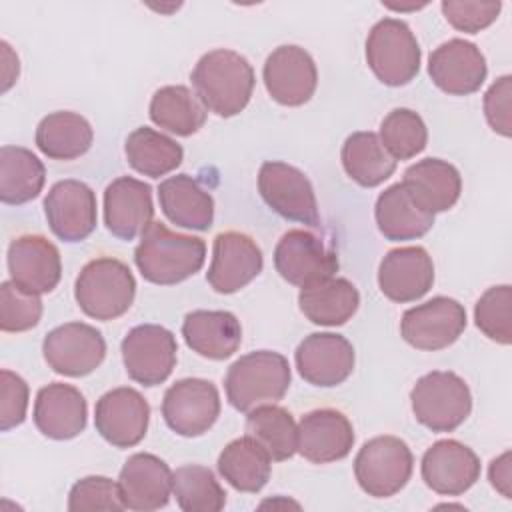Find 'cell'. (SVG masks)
<instances>
[{"instance_id": "1", "label": "cell", "mask_w": 512, "mask_h": 512, "mask_svg": "<svg viewBox=\"0 0 512 512\" xmlns=\"http://www.w3.org/2000/svg\"><path fill=\"white\" fill-rule=\"evenodd\" d=\"M196 96L220 118L240 114L254 90V70L250 62L228 48L206 52L190 74Z\"/></svg>"}, {"instance_id": "2", "label": "cell", "mask_w": 512, "mask_h": 512, "mask_svg": "<svg viewBox=\"0 0 512 512\" xmlns=\"http://www.w3.org/2000/svg\"><path fill=\"white\" fill-rule=\"evenodd\" d=\"M206 258V244L198 236L172 232L162 222H150L140 234L134 262L144 280L160 286L178 284L194 276Z\"/></svg>"}, {"instance_id": "3", "label": "cell", "mask_w": 512, "mask_h": 512, "mask_svg": "<svg viewBox=\"0 0 512 512\" xmlns=\"http://www.w3.org/2000/svg\"><path fill=\"white\" fill-rule=\"evenodd\" d=\"M290 380V364L280 352L254 350L228 368L224 388L232 408L248 414L258 406L282 400Z\"/></svg>"}, {"instance_id": "4", "label": "cell", "mask_w": 512, "mask_h": 512, "mask_svg": "<svg viewBox=\"0 0 512 512\" xmlns=\"http://www.w3.org/2000/svg\"><path fill=\"white\" fill-rule=\"evenodd\" d=\"M136 296L132 270L118 258H94L80 270L74 298L80 310L94 320H114L126 314Z\"/></svg>"}, {"instance_id": "5", "label": "cell", "mask_w": 512, "mask_h": 512, "mask_svg": "<svg viewBox=\"0 0 512 512\" xmlns=\"http://www.w3.org/2000/svg\"><path fill=\"white\" fill-rule=\"evenodd\" d=\"M410 404L422 426L432 432H452L470 416L472 394L456 372L434 370L416 380Z\"/></svg>"}, {"instance_id": "6", "label": "cell", "mask_w": 512, "mask_h": 512, "mask_svg": "<svg viewBox=\"0 0 512 512\" xmlns=\"http://www.w3.org/2000/svg\"><path fill=\"white\" fill-rule=\"evenodd\" d=\"M420 46L410 26L398 18L378 20L366 38V62L386 86H404L420 70Z\"/></svg>"}, {"instance_id": "7", "label": "cell", "mask_w": 512, "mask_h": 512, "mask_svg": "<svg viewBox=\"0 0 512 512\" xmlns=\"http://www.w3.org/2000/svg\"><path fill=\"white\" fill-rule=\"evenodd\" d=\"M414 458L398 436H376L362 444L354 458V476L360 488L374 498H390L412 476Z\"/></svg>"}, {"instance_id": "8", "label": "cell", "mask_w": 512, "mask_h": 512, "mask_svg": "<svg viewBox=\"0 0 512 512\" xmlns=\"http://www.w3.org/2000/svg\"><path fill=\"white\" fill-rule=\"evenodd\" d=\"M258 192L282 218L310 228L320 226L314 188L306 174L296 166L278 160L264 162L258 172Z\"/></svg>"}, {"instance_id": "9", "label": "cell", "mask_w": 512, "mask_h": 512, "mask_svg": "<svg viewBox=\"0 0 512 512\" xmlns=\"http://www.w3.org/2000/svg\"><path fill=\"white\" fill-rule=\"evenodd\" d=\"M162 416L168 428L184 438L206 434L220 416V394L204 378L176 380L162 398Z\"/></svg>"}, {"instance_id": "10", "label": "cell", "mask_w": 512, "mask_h": 512, "mask_svg": "<svg viewBox=\"0 0 512 512\" xmlns=\"http://www.w3.org/2000/svg\"><path fill=\"white\" fill-rule=\"evenodd\" d=\"M126 374L142 386H158L168 380L176 366L178 344L174 334L158 324L134 326L122 340Z\"/></svg>"}, {"instance_id": "11", "label": "cell", "mask_w": 512, "mask_h": 512, "mask_svg": "<svg viewBox=\"0 0 512 512\" xmlns=\"http://www.w3.org/2000/svg\"><path fill=\"white\" fill-rule=\"evenodd\" d=\"M42 354L56 374L82 378L102 364L106 340L102 332L90 324L66 322L44 336Z\"/></svg>"}, {"instance_id": "12", "label": "cell", "mask_w": 512, "mask_h": 512, "mask_svg": "<svg viewBox=\"0 0 512 512\" xmlns=\"http://www.w3.org/2000/svg\"><path fill=\"white\" fill-rule=\"evenodd\" d=\"M466 328L464 306L448 296L412 306L402 314L400 334L416 350H442L454 344Z\"/></svg>"}, {"instance_id": "13", "label": "cell", "mask_w": 512, "mask_h": 512, "mask_svg": "<svg viewBox=\"0 0 512 512\" xmlns=\"http://www.w3.org/2000/svg\"><path fill=\"white\" fill-rule=\"evenodd\" d=\"M274 268L286 282L304 288L334 276L338 256L320 236L304 228H294L278 240L274 248Z\"/></svg>"}, {"instance_id": "14", "label": "cell", "mask_w": 512, "mask_h": 512, "mask_svg": "<svg viewBox=\"0 0 512 512\" xmlns=\"http://www.w3.org/2000/svg\"><path fill=\"white\" fill-rule=\"evenodd\" d=\"M150 404L128 386H120L102 394L94 408V426L98 434L116 448L136 446L148 430Z\"/></svg>"}, {"instance_id": "15", "label": "cell", "mask_w": 512, "mask_h": 512, "mask_svg": "<svg viewBox=\"0 0 512 512\" xmlns=\"http://www.w3.org/2000/svg\"><path fill=\"white\" fill-rule=\"evenodd\" d=\"M262 78L272 100L282 106H302L314 96L318 70L304 48L284 44L268 54Z\"/></svg>"}, {"instance_id": "16", "label": "cell", "mask_w": 512, "mask_h": 512, "mask_svg": "<svg viewBox=\"0 0 512 512\" xmlns=\"http://www.w3.org/2000/svg\"><path fill=\"white\" fill-rule=\"evenodd\" d=\"M264 266L262 250L242 232L226 230L214 238L206 280L218 294H234L250 284Z\"/></svg>"}, {"instance_id": "17", "label": "cell", "mask_w": 512, "mask_h": 512, "mask_svg": "<svg viewBox=\"0 0 512 512\" xmlns=\"http://www.w3.org/2000/svg\"><path fill=\"white\" fill-rule=\"evenodd\" d=\"M44 214L56 238L82 242L96 228V194L80 180H60L44 198Z\"/></svg>"}, {"instance_id": "18", "label": "cell", "mask_w": 512, "mask_h": 512, "mask_svg": "<svg viewBox=\"0 0 512 512\" xmlns=\"http://www.w3.org/2000/svg\"><path fill=\"white\" fill-rule=\"evenodd\" d=\"M8 274L10 280L30 292H52L62 276V262L58 248L40 234H22L8 246Z\"/></svg>"}, {"instance_id": "19", "label": "cell", "mask_w": 512, "mask_h": 512, "mask_svg": "<svg viewBox=\"0 0 512 512\" xmlns=\"http://www.w3.org/2000/svg\"><path fill=\"white\" fill-rule=\"evenodd\" d=\"M354 346L342 336L332 332H314L306 336L296 352L294 362L300 376L320 388L342 384L354 370Z\"/></svg>"}, {"instance_id": "20", "label": "cell", "mask_w": 512, "mask_h": 512, "mask_svg": "<svg viewBox=\"0 0 512 512\" xmlns=\"http://www.w3.org/2000/svg\"><path fill=\"white\" fill-rule=\"evenodd\" d=\"M432 82L446 94L468 96L480 90L486 80V58L474 42L452 38L432 50L428 58Z\"/></svg>"}, {"instance_id": "21", "label": "cell", "mask_w": 512, "mask_h": 512, "mask_svg": "<svg viewBox=\"0 0 512 512\" xmlns=\"http://www.w3.org/2000/svg\"><path fill=\"white\" fill-rule=\"evenodd\" d=\"M424 484L442 496H460L480 478V460L466 444L446 438L434 442L420 464Z\"/></svg>"}, {"instance_id": "22", "label": "cell", "mask_w": 512, "mask_h": 512, "mask_svg": "<svg viewBox=\"0 0 512 512\" xmlns=\"http://www.w3.org/2000/svg\"><path fill=\"white\" fill-rule=\"evenodd\" d=\"M354 446V428L350 420L334 408L306 412L298 422L296 452L312 464L342 460Z\"/></svg>"}, {"instance_id": "23", "label": "cell", "mask_w": 512, "mask_h": 512, "mask_svg": "<svg viewBox=\"0 0 512 512\" xmlns=\"http://www.w3.org/2000/svg\"><path fill=\"white\" fill-rule=\"evenodd\" d=\"M154 216L150 184L132 176L112 180L104 190V224L112 236L130 242L142 234Z\"/></svg>"}, {"instance_id": "24", "label": "cell", "mask_w": 512, "mask_h": 512, "mask_svg": "<svg viewBox=\"0 0 512 512\" xmlns=\"http://www.w3.org/2000/svg\"><path fill=\"white\" fill-rule=\"evenodd\" d=\"M434 284V264L422 246L388 250L378 266L382 294L398 304L422 298Z\"/></svg>"}, {"instance_id": "25", "label": "cell", "mask_w": 512, "mask_h": 512, "mask_svg": "<svg viewBox=\"0 0 512 512\" xmlns=\"http://www.w3.org/2000/svg\"><path fill=\"white\" fill-rule=\"evenodd\" d=\"M124 506L136 512L164 508L172 494V470L150 452L132 454L118 476Z\"/></svg>"}, {"instance_id": "26", "label": "cell", "mask_w": 512, "mask_h": 512, "mask_svg": "<svg viewBox=\"0 0 512 512\" xmlns=\"http://www.w3.org/2000/svg\"><path fill=\"white\" fill-rule=\"evenodd\" d=\"M32 416L42 436L52 440H72L86 428V398L72 384L52 382L38 390Z\"/></svg>"}, {"instance_id": "27", "label": "cell", "mask_w": 512, "mask_h": 512, "mask_svg": "<svg viewBox=\"0 0 512 512\" xmlns=\"http://www.w3.org/2000/svg\"><path fill=\"white\" fill-rule=\"evenodd\" d=\"M402 184L414 202L430 214L450 210L462 192L458 168L440 158H424L408 166Z\"/></svg>"}, {"instance_id": "28", "label": "cell", "mask_w": 512, "mask_h": 512, "mask_svg": "<svg viewBox=\"0 0 512 512\" xmlns=\"http://www.w3.org/2000/svg\"><path fill=\"white\" fill-rule=\"evenodd\" d=\"M182 336L192 352L208 360H226L240 348L242 328L232 312L194 310L184 316Z\"/></svg>"}, {"instance_id": "29", "label": "cell", "mask_w": 512, "mask_h": 512, "mask_svg": "<svg viewBox=\"0 0 512 512\" xmlns=\"http://www.w3.org/2000/svg\"><path fill=\"white\" fill-rule=\"evenodd\" d=\"M158 202L164 216L182 228L208 230L214 220L212 196L188 174H176L160 182Z\"/></svg>"}, {"instance_id": "30", "label": "cell", "mask_w": 512, "mask_h": 512, "mask_svg": "<svg viewBox=\"0 0 512 512\" xmlns=\"http://www.w3.org/2000/svg\"><path fill=\"white\" fill-rule=\"evenodd\" d=\"M374 216L380 234L390 242L416 240L434 224V214L420 208L402 182L388 186L378 196Z\"/></svg>"}, {"instance_id": "31", "label": "cell", "mask_w": 512, "mask_h": 512, "mask_svg": "<svg viewBox=\"0 0 512 512\" xmlns=\"http://www.w3.org/2000/svg\"><path fill=\"white\" fill-rule=\"evenodd\" d=\"M298 306L312 324L340 326L356 314L360 294L350 280L330 276L300 288Z\"/></svg>"}, {"instance_id": "32", "label": "cell", "mask_w": 512, "mask_h": 512, "mask_svg": "<svg viewBox=\"0 0 512 512\" xmlns=\"http://www.w3.org/2000/svg\"><path fill=\"white\" fill-rule=\"evenodd\" d=\"M34 140L38 150L52 160H76L90 150L94 132L78 112L58 110L40 120Z\"/></svg>"}, {"instance_id": "33", "label": "cell", "mask_w": 512, "mask_h": 512, "mask_svg": "<svg viewBox=\"0 0 512 512\" xmlns=\"http://www.w3.org/2000/svg\"><path fill=\"white\" fill-rule=\"evenodd\" d=\"M218 472L238 492H260L270 480L272 458L250 436L236 438L220 452Z\"/></svg>"}, {"instance_id": "34", "label": "cell", "mask_w": 512, "mask_h": 512, "mask_svg": "<svg viewBox=\"0 0 512 512\" xmlns=\"http://www.w3.org/2000/svg\"><path fill=\"white\" fill-rule=\"evenodd\" d=\"M46 180L42 160L22 146L0 148V200L10 206L34 200Z\"/></svg>"}, {"instance_id": "35", "label": "cell", "mask_w": 512, "mask_h": 512, "mask_svg": "<svg viewBox=\"0 0 512 512\" xmlns=\"http://www.w3.org/2000/svg\"><path fill=\"white\" fill-rule=\"evenodd\" d=\"M150 120L176 136H192L206 122V106L186 86H162L150 100Z\"/></svg>"}, {"instance_id": "36", "label": "cell", "mask_w": 512, "mask_h": 512, "mask_svg": "<svg viewBox=\"0 0 512 512\" xmlns=\"http://www.w3.org/2000/svg\"><path fill=\"white\" fill-rule=\"evenodd\" d=\"M340 158L346 174L364 188L382 184L396 170V160L374 132L350 134L342 144Z\"/></svg>"}, {"instance_id": "37", "label": "cell", "mask_w": 512, "mask_h": 512, "mask_svg": "<svg viewBox=\"0 0 512 512\" xmlns=\"http://www.w3.org/2000/svg\"><path fill=\"white\" fill-rule=\"evenodd\" d=\"M124 154L136 172L150 178H160L180 166L184 150L170 136L154 128L140 126L128 134Z\"/></svg>"}, {"instance_id": "38", "label": "cell", "mask_w": 512, "mask_h": 512, "mask_svg": "<svg viewBox=\"0 0 512 512\" xmlns=\"http://www.w3.org/2000/svg\"><path fill=\"white\" fill-rule=\"evenodd\" d=\"M246 436L256 440L272 460L282 462L292 458L296 452L298 424L286 408L264 404L248 412Z\"/></svg>"}, {"instance_id": "39", "label": "cell", "mask_w": 512, "mask_h": 512, "mask_svg": "<svg viewBox=\"0 0 512 512\" xmlns=\"http://www.w3.org/2000/svg\"><path fill=\"white\" fill-rule=\"evenodd\" d=\"M172 494L186 512H218L226 504V492L214 472L200 464H186L172 472Z\"/></svg>"}, {"instance_id": "40", "label": "cell", "mask_w": 512, "mask_h": 512, "mask_svg": "<svg viewBox=\"0 0 512 512\" xmlns=\"http://www.w3.org/2000/svg\"><path fill=\"white\" fill-rule=\"evenodd\" d=\"M380 142L394 160H410L426 148L428 128L410 108H394L380 124Z\"/></svg>"}, {"instance_id": "41", "label": "cell", "mask_w": 512, "mask_h": 512, "mask_svg": "<svg viewBox=\"0 0 512 512\" xmlns=\"http://www.w3.org/2000/svg\"><path fill=\"white\" fill-rule=\"evenodd\" d=\"M474 322L486 338L508 346L512 342V288L508 284L488 288L474 306Z\"/></svg>"}, {"instance_id": "42", "label": "cell", "mask_w": 512, "mask_h": 512, "mask_svg": "<svg viewBox=\"0 0 512 512\" xmlns=\"http://www.w3.org/2000/svg\"><path fill=\"white\" fill-rule=\"evenodd\" d=\"M42 318L40 294L18 288L12 280L0 284V328L4 332H26Z\"/></svg>"}, {"instance_id": "43", "label": "cell", "mask_w": 512, "mask_h": 512, "mask_svg": "<svg viewBox=\"0 0 512 512\" xmlns=\"http://www.w3.org/2000/svg\"><path fill=\"white\" fill-rule=\"evenodd\" d=\"M124 500L118 482L106 476H86L80 478L68 494V510H106L118 512L124 510Z\"/></svg>"}, {"instance_id": "44", "label": "cell", "mask_w": 512, "mask_h": 512, "mask_svg": "<svg viewBox=\"0 0 512 512\" xmlns=\"http://www.w3.org/2000/svg\"><path fill=\"white\" fill-rule=\"evenodd\" d=\"M444 18L450 26H454L460 32L476 34L484 28H488L492 22H496L502 2L490 0V2H468V0H444L440 4Z\"/></svg>"}, {"instance_id": "45", "label": "cell", "mask_w": 512, "mask_h": 512, "mask_svg": "<svg viewBox=\"0 0 512 512\" xmlns=\"http://www.w3.org/2000/svg\"><path fill=\"white\" fill-rule=\"evenodd\" d=\"M28 410V384L12 370L0 372V430L20 426Z\"/></svg>"}, {"instance_id": "46", "label": "cell", "mask_w": 512, "mask_h": 512, "mask_svg": "<svg viewBox=\"0 0 512 512\" xmlns=\"http://www.w3.org/2000/svg\"><path fill=\"white\" fill-rule=\"evenodd\" d=\"M510 94L512 78L508 74L500 76L484 94V116L494 132L500 136H510Z\"/></svg>"}, {"instance_id": "47", "label": "cell", "mask_w": 512, "mask_h": 512, "mask_svg": "<svg viewBox=\"0 0 512 512\" xmlns=\"http://www.w3.org/2000/svg\"><path fill=\"white\" fill-rule=\"evenodd\" d=\"M488 478H490V484H492L504 498H512V490H510V484H512L510 452H504V454H500L498 458H494V460L490 462Z\"/></svg>"}]
</instances>
